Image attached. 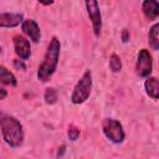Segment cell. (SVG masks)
<instances>
[{"label": "cell", "mask_w": 159, "mask_h": 159, "mask_svg": "<svg viewBox=\"0 0 159 159\" xmlns=\"http://www.w3.org/2000/svg\"><path fill=\"white\" fill-rule=\"evenodd\" d=\"M66 148H67V147H66L65 144H62V145H60V147H58V149H57V154H56L58 159L63 157V154L66 153Z\"/></svg>", "instance_id": "d6986e66"}, {"label": "cell", "mask_w": 159, "mask_h": 159, "mask_svg": "<svg viewBox=\"0 0 159 159\" xmlns=\"http://www.w3.org/2000/svg\"><path fill=\"white\" fill-rule=\"evenodd\" d=\"M92 86H93V80H92V71L86 70L81 78L77 81V83L73 87V91L71 93V103L72 104H82L84 103L92 92Z\"/></svg>", "instance_id": "3957f363"}, {"label": "cell", "mask_w": 159, "mask_h": 159, "mask_svg": "<svg viewBox=\"0 0 159 159\" xmlns=\"http://www.w3.org/2000/svg\"><path fill=\"white\" fill-rule=\"evenodd\" d=\"M144 89L148 97H150L154 101L159 99V81L157 77H153V76L148 77L144 81Z\"/></svg>", "instance_id": "8fae6325"}, {"label": "cell", "mask_w": 159, "mask_h": 159, "mask_svg": "<svg viewBox=\"0 0 159 159\" xmlns=\"http://www.w3.org/2000/svg\"><path fill=\"white\" fill-rule=\"evenodd\" d=\"M22 12H0V27L1 29H14L22 24Z\"/></svg>", "instance_id": "9c48e42d"}, {"label": "cell", "mask_w": 159, "mask_h": 159, "mask_svg": "<svg viewBox=\"0 0 159 159\" xmlns=\"http://www.w3.org/2000/svg\"><path fill=\"white\" fill-rule=\"evenodd\" d=\"M120 39H122V42L123 43H128L129 42V39H130V34H129V30L128 29H123L122 30V34H120Z\"/></svg>", "instance_id": "e0dca14e"}, {"label": "cell", "mask_w": 159, "mask_h": 159, "mask_svg": "<svg viewBox=\"0 0 159 159\" xmlns=\"http://www.w3.org/2000/svg\"><path fill=\"white\" fill-rule=\"evenodd\" d=\"M109 70L113 73H118L122 71V60L117 53H112L109 56Z\"/></svg>", "instance_id": "9a60e30c"}, {"label": "cell", "mask_w": 159, "mask_h": 159, "mask_svg": "<svg viewBox=\"0 0 159 159\" xmlns=\"http://www.w3.org/2000/svg\"><path fill=\"white\" fill-rule=\"evenodd\" d=\"M14 51L19 60L26 61L31 56V42L24 35H15L12 37Z\"/></svg>", "instance_id": "52a82bcc"}, {"label": "cell", "mask_w": 159, "mask_h": 159, "mask_svg": "<svg viewBox=\"0 0 159 159\" xmlns=\"http://www.w3.org/2000/svg\"><path fill=\"white\" fill-rule=\"evenodd\" d=\"M22 34L26 36L29 41H32L35 43H39L41 40V30L36 20L34 19H25L21 24Z\"/></svg>", "instance_id": "ba28073f"}, {"label": "cell", "mask_w": 159, "mask_h": 159, "mask_svg": "<svg viewBox=\"0 0 159 159\" xmlns=\"http://www.w3.org/2000/svg\"><path fill=\"white\" fill-rule=\"evenodd\" d=\"M7 96H9V92H7V89H5V88L0 87V101L5 99Z\"/></svg>", "instance_id": "ffe728a7"}, {"label": "cell", "mask_w": 159, "mask_h": 159, "mask_svg": "<svg viewBox=\"0 0 159 159\" xmlns=\"http://www.w3.org/2000/svg\"><path fill=\"white\" fill-rule=\"evenodd\" d=\"M84 6L87 10V15L92 24V30L94 37H99L102 34V14L99 9V4L96 0H87L84 1Z\"/></svg>", "instance_id": "8992f818"}, {"label": "cell", "mask_w": 159, "mask_h": 159, "mask_svg": "<svg viewBox=\"0 0 159 159\" xmlns=\"http://www.w3.org/2000/svg\"><path fill=\"white\" fill-rule=\"evenodd\" d=\"M43 99H45V103L48 104V106H52L57 102L58 99V93L55 88L52 87H47L43 92Z\"/></svg>", "instance_id": "5bb4252c"}, {"label": "cell", "mask_w": 159, "mask_h": 159, "mask_svg": "<svg viewBox=\"0 0 159 159\" xmlns=\"http://www.w3.org/2000/svg\"><path fill=\"white\" fill-rule=\"evenodd\" d=\"M102 133L104 137L114 143V144H120L125 139V132L123 129V125L119 120L113 119V118H104L102 122Z\"/></svg>", "instance_id": "277c9868"}, {"label": "cell", "mask_w": 159, "mask_h": 159, "mask_svg": "<svg viewBox=\"0 0 159 159\" xmlns=\"http://www.w3.org/2000/svg\"><path fill=\"white\" fill-rule=\"evenodd\" d=\"M153 72V56L147 48H140L135 62V73L140 78L150 77Z\"/></svg>", "instance_id": "5b68a950"}, {"label": "cell", "mask_w": 159, "mask_h": 159, "mask_svg": "<svg viewBox=\"0 0 159 159\" xmlns=\"http://www.w3.org/2000/svg\"><path fill=\"white\" fill-rule=\"evenodd\" d=\"M39 4H40V5H43V6H50V5L53 4V1H46V2H43V1H39Z\"/></svg>", "instance_id": "44dd1931"}, {"label": "cell", "mask_w": 159, "mask_h": 159, "mask_svg": "<svg viewBox=\"0 0 159 159\" xmlns=\"http://www.w3.org/2000/svg\"><path fill=\"white\" fill-rule=\"evenodd\" d=\"M12 63H14V67H15V68H17V70H22V71H26V65H25V61L19 60V58H15Z\"/></svg>", "instance_id": "ac0fdd59"}, {"label": "cell", "mask_w": 159, "mask_h": 159, "mask_svg": "<svg viewBox=\"0 0 159 159\" xmlns=\"http://www.w3.org/2000/svg\"><path fill=\"white\" fill-rule=\"evenodd\" d=\"M81 135V129L75 125V124H70L68 128H67V137L71 142H76Z\"/></svg>", "instance_id": "2e32d148"}, {"label": "cell", "mask_w": 159, "mask_h": 159, "mask_svg": "<svg viewBox=\"0 0 159 159\" xmlns=\"http://www.w3.org/2000/svg\"><path fill=\"white\" fill-rule=\"evenodd\" d=\"M142 11L149 21L157 20L159 16V2L155 0H144L142 2Z\"/></svg>", "instance_id": "30bf717a"}, {"label": "cell", "mask_w": 159, "mask_h": 159, "mask_svg": "<svg viewBox=\"0 0 159 159\" xmlns=\"http://www.w3.org/2000/svg\"><path fill=\"white\" fill-rule=\"evenodd\" d=\"M0 53H1V46H0Z\"/></svg>", "instance_id": "603a6c76"}, {"label": "cell", "mask_w": 159, "mask_h": 159, "mask_svg": "<svg viewBox=\"0 0 159 159\" xmlns=\"http://www.w3.org/2000/svg\"><path fill=\"white\" fill-rule=\"evenodd\" d=\"M158 31H159V24L154 22L152 25V27L149 29V32H148V43H149V47L153 51H158L159 50V35H158Z\"/></svg>", "instance_id": "4fadbf2b"}, {"label": "cell", "mask_w": 159, "mask_h": 159, "mask_svg": "<svg viewBox=\"0 0 159 159\" xmlns=\"http://www.w3.org/2000/svg\"><path fill=\"white\" fill-rule=\"evenodd\" d=\"M0 84L16 87L17 86V78L16 76L5 66H0Z\"/></svg>", "instance_id": "7c38bea8"}, {"label": "cell", "mask_w": 159, "mask_h": 159, "mask_svg": "<svg viewBox=\"0 0 159 159\" xmlns=\"http://www.w3.org/2000/svg\"><path fill=\"white\" fill-rule=\"evenodd\" d=\"M0 128H1L2 139L7 147L16 149L22 145L25 139V132L21 122L16 117L10 114H4L0 123Z\"/></svg>", "instance_id": "7a4b0ae2"}, {"label": "cell", "mask_w": 159, "mask_h": 159, "mask_svg": "<svg viewBox=\"0 0 159 159\" xmlns=\"http://www.w3.org/2000/svg\"><path fill=\"white\" fill-rule=\"evenodd\" d=\"M60 53H61V42L56 36H53L50 40V43L47 45L43 60L36 72V77L40 82L46 83L55 75L60 61Z\"/></svg>", "instance_id": "6da1fadb"}, {"label": "cell", "mask_w": 159, "mask_h": 159, "mask_svg": "<svg viewBox=\"0 0 159 159\" xmlns=\"http://www.w3.org/2000/svg\"><path fill=\"white\" fill-rule=\"evenodd\" d=\"M2 117H4V113H2V112H0V123H1V119H2Z\"/></svg>", "instance_id": "7402d4cb"}]
</instances>
